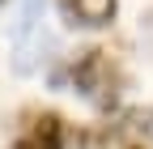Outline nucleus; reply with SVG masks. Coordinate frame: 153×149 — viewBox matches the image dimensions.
I'll use <instances>...</instances> for the list:
<instances>
[{
  "instance_id": "2",
  "label": "nucleus",
  "mask_w": 153,
  "mask_h": 149,
  "mask_svg": "<svg viewBox=\"0 0 153 149\" xmlns=\"http://www.w3.org/2000/svg\"><path fill=\"white\" fill-rule=\"evenodd\" d=\"M119 68L111 64V55L102 47H89L76 55V64H72V85H76V94L89 98L98 111H111L115 98H119Z\"/></svg>"
},
{
  "instance_id": "4",
  "label": "nucleus",
  "mask_w": 153,
  "mask_h": 149,
  "mask_svg": "<svg viewBox=\"0 0 153 149\" xmlns=\"http://www.w3.org/2000/svg\"><path fill=\"white\" fill-rule=\"evenodd\" d=\"M64 13L72 17V26H111L115 13H119V0H64Z\"/></svg>"
},
{
  "instance_id": "3",
  "label": "nucleus",
  "mask_w": 153,
  "mask_h": 149,
  "mask_svg": "<svg viewBox=\"0 0 153 149\" xmlns=\"http://www.w3.org/2000/svg\"><path fill=\"white\" fill-rule=\"evenodd\" d=\"M13 149H64V119L55 111H34L17 132Z\"/></svg>"
},
{
  "instance_id": "1",
  "label": "nucleus",
  "mask_w": 153,
  "mask_h": 149,
  "mask_svg": "<svg viewBox=\"0 0 153 149\" xmlns=\"http://www.w3.org/2000/svg\"><path fill=\"white\" fill-rule=\"evenodd\" d=\"M9 34H13V68L22 77L38 72L51 60V51H55V34L43 22V0H17Z\"/></svg>"
},
{
  "instance_id": "6",
  "label": "nucleus",
  "mask_w": 153,
  "mask_h": 149,
  "mask_svg": "<svg viewBox=\"0 0 153 149\" xmlns=\"http://www.w3.org/2000/svg\"><path fill=\"white\" fill-rule=\"evenodd\" d=\"M140 39H145V47H153V9L140 17Z\"/></svg>"
},
{
  "instance_id": "5",
  "label": "nucleus",
  "mask_w": 153,
  "mask_h": 149,
  "mask_svg": "<svg viewBox=\"0 0 153 149\" xmlns=\"http://www.w3.org/2000/svg\"><path fill=\"white\" fill-rule=\"evenodd\" d=\"M123 128L140 141H153V107H132L123 115Z\"/></svg>"
}]
</instances>
